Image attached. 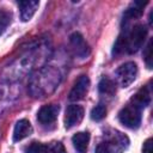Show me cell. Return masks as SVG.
Listing matches in <instances>:
<instances>
[{
    "label": "cell",
    "instance_id": "6da1fadb",
    "mask_svg": "<svg viewBox=\"0 0 153 153\" xmlns=\"http://www.w3.org/2000/svg\"><path fill=\"white\" fill-rule=\"evenodd\" d=\"M146 36H147V29L141 24L135 25L130 30H124V32L117 38L114 45L112 54L114 55H120L123 53L133 54L137 51L143 44Z\"/></svg>",
    "mask_w": 153,
    "mask_h": 153
},
{
    "label": "cell",
    "instance_id": "7a4b0ae2",
    "mask_svg": "<svg viewBox=\"0 0 153 153\" xmlns=\"http://www.w3.org/2000/svg\"><path fill=\"white\" fill-rule=\"evenodd\" d=\"M118 118H120V122L127 128L135 129L141 123V110L134 106L133 104H129L120 111Z\"/></svg>",
    "mask_w": 153,
    "mask_h": 153
},
{
    "label": "cell",
    "instance_id": "3957f363",
    "mask_svg": "<svg viewBox=\"0 0 153 153\" xmlns=\"http://www.w3.org/2000/svg\"><path fill=\"white\" fill-rule=\"evenodd\" d=\"M117 80L122 87L129 86L137 75V67L134 62H127L116 71Z\"/></svg>",
    "mask_w": 153,
    "mask_h": 153
},
{
    "label": "cell",
    "instance_id": "277c9868",
    "mask_svg": "<svg viewBox=\"0 0 153 153\" xmlns=\"http://www.w3.org/2000/svg\"><path fill=\"white\" fill-rule=\"evenodd\" d=\"M90 87V79L86 75H80L78 80L75 81L74 86L72 87L69 92V99L71 100H80L82 99Z\"/></svg>",
    "mask_w": 153,
    "mask_h": 153
},
{
    "label": "cell",
    "instance_id": "5b68a950",
    "mask_svg": "<svg viewBox=\"0 0 153 153\" xmlns=\"http://www.w3.org/2000/svg\"><path fill=\"white\" fill-rule=\"evenodd\" d=\"M59 111H60V106L56 104L44 105L39 109L38 114H37V120L39 121V123H42L44 126L54 123L57 118Z\"/></svg>",
    "mask_w": 153,
    "mask_h": 153
},
{
    "label": "cell",
    "instance_id": "8992f818",
    "mask_svg": "<svg viewBox=\"0 0 153 153\" xmlns=\"http://www.w3.org/2000/svg\"><path fill=\"white\" fill-rule=\"evenodd\" d=\"M84 117V109L80 105L72 104L67 108L66 110V116H65V126L66 128H72L76 126L78 123L81 122Z\"/></svg>",
    "mask_w": 153,
    "mask_h": 153
},
{
    "label": "cell",
    "instance_id": "52a82bcc",
    "mask_svg": "<svg viewBox=\"0 0 153 153\" xmlns=\"http://www.w3.org/2000/svg\"><path fill=\"white\" fill-rule=\"evenodd\" d=\"M69 43H71L72 49L74 50L75 55H78L80 57H86L88 55V53H90L88 44L86 43V41L84 39V37L79 32H74V33L71 35Z\"/></svg>",
    "mask_w": 153,
    "mask_h": 153
},
{
    "label": "cell",
    "instance_id": "ba28073f",
    "mask_svg": "<svg viewBox=\"0 0 153 153\" xmlns=\"http://www.w3.org/2000/svg\"><path fill=\"white\" fill-rule=\"evenodd\" d=\"M32 133L31 123L27 120H20L17 122L13 131V141H20L25 137H27Z\"/></svg>",
    "mask_w": 153,
    "mask_h": 153
},
{
    "label": "cell",
    "instance_id": "9c48e42d",
    "mask_svg": "<svg viewBox=\"0 0 153 153\" xmlns=\"http://www.w3.org/2000/svg\"><path fill=\"white\" fill-rule=\"evenodd\" d=\"M19 10H20V17L23 22H27L32 18V16L35 14L37 7L39 6L38 1H19L18 2Z\"/></svg>",
    "mask_w": 153,
    "mask_h": 153
},
{
    "label": "cell",
    "instance_id": "30bf717a",
    "mask_svg": "<svg viewBox=\"0 0 153 153\" xmlns=\"http://www.w3.org/2000/svg\"><path fill=\"white\" fill-rule=\"evenodd\" d=\"M72 142H73V146H74V148L76 149L78 153H86L87 146H88V142H90V134L87 131L76 133L72 137Z\"/></svg>",
    "mask_w": 153,
    "mask_h": 153
},
{
    "label": "cell",
    "instance_id": "8fae6325",
    "mask_svg": "<svg viewBox=\"0 0 153 153\" xmlns=\"http://www.w3.org/2000/svg\"><path fill=\"white\" fill-rule=\"evenodd\" d=\"M131 102H133L131 104L134 106H136L137 109H140V110L142 108H146L151 102V94H149L148 90L146 87H142L141 90H139L136 92V94L133 97Z\"/></svg>",
    "mask_w": 153,
    "mask_h": 153
},
{
    "label": "cell",
    "instance_id": "7c38bea8",
    "mask_svg": "<svg viewBox=\"0 0 153 153\" xmlns=\"http://www.w3.org/2000/svg\"><path fill=\"white\" fill-rule=\"evenodd\" d=\"M146 4H147V1H145V2H139V1L134 2L133 6L129 7L126 11V13L123 16V22L124 23H128L129 20H131L134 18H139L142 14V10H143V7H145Z\"/></svg>",
    "mask_w": 153,
    "mask_h": 153
},
{
    "label": "cell",
    "instance_id": "4fadbf2b",
    "mask_svg": "<svg viewBox=\"0 0 153 153\" xmlns=\"http://www.w3.org/2000/svg\"><path fill=\"white\" fill-rule=\"evenodd\" d=\"M98 88H99V92L103 93V94L112 96V94L116 92V85H115V82H114L112 80L108 79V78H103V79L99 81Z\"/></svg>",
    "mask_w": 153,
    "mask_h": 153
},
{
    "label": "cell",
    "instance_id": "5bb4252c",
    "mask_svg": "<svg viewBox=\"0 0 153 153\" xmlns=\"http://www.w3.org/2000/svg\"><path fill=\"white\" fill-rule=\"evenodd\" d=\"M106 116V108L103 104L96 105L91 111V118L93 121H100Z\"/></svg>",
    "mask_w": 153,
    "mask_h": 153
},
{
    "label": "cell",
    "instance_id": "9a60e30c",
    "mask_svg": "<svg viewBox=\"0 0 153 153\" xmlns=\"http://www.w3.org/2000/svg\"><path fill=\"white\" fill-rule=\"evenodd\" d=\"M25 153H47V145L41 142H32L25 148Z\"/></svg>",
    "mask_w": 153,
    "mask_h": 153
},
{
    "label": "cell",
    "instance_id": "2e32d148",
    "mask_svg": "<svg viewBox=\"0 0 153 153\" xmlns=\"http://www.w3.org/2000/svg\"><path fill=\"white\" fill-rule=\"evenodd\" d=\"M11 23V16L6 11H0V36L4 33L8 24Z\"/></svg>",
    "mask_w": 153,
    "mask_h": 153
},
{
    "label": "cell",
    "instance_id": "e0dca14e",
    "mask_svg": "<svg viewBox=\"0 0 153 153\" xmlns=\"http://www.w3.org/2000/svg\"><path fill=\"white\" fill-rule=\"evenodd\" d=\"M47 153H66V149L61 142H51L47 145Z\"/></svg>",
    "mask_w": 153,
    "mask_h": 153
},
{
    "label": "cell",
    "instance_id": "ac0fdd59",
    "mask_svg": "<svg viewBox=\"0 0 153 153\" xmlns=\"http://www.w3.org/2000/svg\"><path fill=\"white\" fill-rule=\"evenodd\" d=\"M143 56H145V61L148 68H152V39H149L145 51H143Z\"/></svg>",
    "mask_w": 153,
    "mask_h": 153
},
{
    "label": "cell",
    "instance_id": "d6986e66",
    "mask_svg": "<svg viewBox=\"0 0 153 153\" xmlns=\"http://www.w3.org/2000/svg\"><path fill=\"white\" fill-rule=\"evenodd\" d=\"M142 153H153L152 151V139H147L145 142H143V146H142Z\"/></svg>",
    "mask_w": 153,
    "mask_h": 153
},
{
    "label": "cell",
    "instance_id": "ffe728a7",
    "mask_svg": "<svg viewBox=\"0 0 153 153\" xmlns=\"http://www.w3.org/2000/svg\"><path fill=\"white\" fill-rule=\"evenodd\" d=\"M96 153H111V152H110V149H109L106 142H102V143H99V145L97 146Z\"/></svg>",
    "mask_w": 153,
    "mask_h": 153
}]
</instances>
